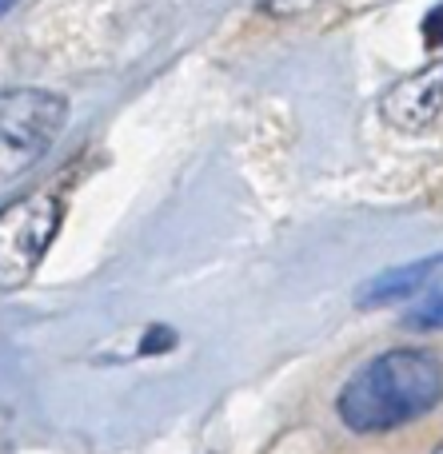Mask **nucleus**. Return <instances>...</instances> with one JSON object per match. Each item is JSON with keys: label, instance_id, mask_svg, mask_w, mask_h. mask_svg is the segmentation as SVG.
<instances>
[{"label": "nucleus", "instance_id": "6", "mask_svg": "<svg viewBox=\"0 0 443 454\" xmlns=\"http://www.w3.org/2000/svg\"><path fill=\"white\" fill-rule=\"evenodd\" d=\"M404 323H407L412 331H439V327H443V291H439V295H431L428 303L415 307V311L407 315Z\"/></svg>", "mask_w": 443, "mask_h": 454}, {"label": "nucleus", "instance_id": "8", "mask_svg": "<svg viewBox=\"0 0 443 454\" xmlns=\"http://www.w3.org/2000/svg\"><path fill=\"white\" fill-rule=\"evenodd\" d=\"M423 40L428 44H443V4L436 12H428V20H423Z\"/></svg>", "mask_w": 443, "mask_h": 454}, {"label": "nucleus", "instance_id": "3", "mask_svg": "<svg viewBox=\"0 0 443 454\" xmlns=\"http://www.w3.org/2000/svg\"><path fill=\"white\" fill-rule=\"evenodd\" d=\"M68 120L64 96L44 88H12L0 96V180L28 168Z\"/></svg>", "mask_w": 443, "mask_h": 454}, {"label": "nucleus", "instance_id": "2", "mask_svg": "<svg viewBox=\"0 0 443 454\" xmlns=\"http://www.w3.org/2000/svg\"><path fill=\"white\" fill-rule=\"evenodd\" d=\"M64 196L52 188H36L0 212V291H12L32 279L44 251L60 231Z\"/></svg>", "mask_w": 443, "mask_h": 454}, {"label": "nucleus", "instance_id": "7", "mask_svg": "<svg viewBox=\"0 0 443 454\" xmlns=\"http://www.w3.org/2000/svg\"><path fill=\"white\" fill-rule=\"evenodd\" d=\"M172 343H176V335H172L168 327H152L148 335H144V347H140V351H168Z\"/></svg>", "mask_w": 443, "mask_h": 454}, {"label": "nucleus", "instance_id": "9", "mask_svg": "<svg viewBox=\"0 0 443 454\" xmlns=\"http://www.w3.org/2000/svg\"><path fill=\"white\" fill-rule=\"evenodd\" d=\"M12 4H16V0H0V16H4L8 8H12Z\"/></svg>", "mask_w": 443, "mask_h": 454}, {"label": "nucleus", "instance_id": "5", "mask_svg": "<svg viewBox=\"0 0 443 454\" xmlns=\"http://www.w3.org/2000/svg\"><path fill=\"white\" fill-rule=\"evenodd\" d=\"M439 267H443V255L420 259V263H412V267H396V271H388V275H380V279L368 283V287L360 291V303H392V299L415 291L423 283V275L439 271Z\"/></svg>", "mask_w": 443, "mask_h": 454}, {"label": "nucleus", "instance_id": "4", "mask_svg": "<svg viewBox=\"0 0 443 454\" xmlns=\"http://www.w3.org/2000/svg\"><path fill=\"white\" fill-rule=\"evenodd\" d=\"M380 112L388 124L407 128V132H420V128L436 124V116L443 112V60L420 68L415 76L392 84L380 96Z\"/></svg>", "mask_w": 443, "mask_h": 454}, {"label": "nucleus", "instance_id": "10", "mask_svg": "<svg viewBox=\"0 0 443 454\" xmlns=\"http://www.w3.org/2000/svg\"><path fill=\"white\" fill-rule=\"evenodd\" d=\"M431 454H443V442H439V447H436V450H431Z\"/></svg>", "mask_w": 443, "mask_h": 454}, {"label": "nucleus", "instance_id": "1", "mask_svg": "<svg viewBox=\"0 0 443 454\" xmlns=\"http://www.w3.org/2000/svg\"><path fill=\"white\" fill-rule=\"evenodd\" d=\"M443 399V363L428 347H396L376 355L344 383L336 411L356 434L407 427L436 411Z\"/></svg>", "mask_w": 443, "mask_h": 454}]
</instances>
